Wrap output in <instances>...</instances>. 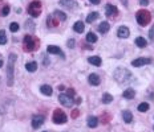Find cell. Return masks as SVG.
I'll return each instance as SVG.
<instances>
[{
	"mask_svg": "<svg viewBox=\"0 0 154 132\" xmlns=\"http://www.w3.org/2000/svg\"><path fill=\"white\" fill-rule=\"evenodd\" d=\"M28 13L32 17H39L41 13V1L40 0H35L28 5Z\"/></svg>",
	"mask_w": 154,
	"mask_h": 132,
	"instance_id": "obj_5",
	"label": "cell"
},
{
	"mask_svg": "<svg viewBox=\"0 0 154 132\" xmlns=\"http://www.w3.org/2000/svg\"><path fill=\"white\" fill-rule=\"evenodd\" d=\"M73 29H75V32H77V33H82L85 29L84 23H82V21H77V23H75V25H73Z\"/></svg>",
	"mask_w": 154,
	"mask_h": 132,
	"instance_id": "obj_18",
	"label": "cell"
},
{
	"mask_svg": "<svg viewBox=\"0 0 154 132\" xmlns=\"http://www.w3.org/2000/svg\"><path fill=\"white\" fill-rule=\"evenodd\" d=\"M7 44V35H5V30H0V45Z\"/></svg>",
	"mask_w": 154,
	"mask_h": 132,
	"instance_id": "obj_29",
	"label": "cell"
},
{
	"mask_svg": "<svg viewBox=\"0 0 154 132\" xmlns=\"http://www.w3.org/2000/svg\"><path fill=\"white\" fill-rule=\"evenodd\" d=\"M60 4L67 8H73V5H76L75 0H60Z\"/></svg>",
	"mask_w": 154,
	"mask_h": 132,
	"instance_id": "obj_26",
	"label": "cell"
},
{
	"mask_svg": "<svg viewBox=\"0 0 154 132\" xmlns=\"http://www.w3.org/2000/svg\"><path fill=\"white\" fill-rule=\"evenodd\" d=\"M40 91H41V94L47 95V97H51L52 93H53V90H52V87L49 85H43L41 87H40Z\"/></svg>",
	"mask_w": 154,
	"mask_h": 132,
	"instance_id": "obj_14",
	"label": "cell"
},
{
	"mask_svg": "<svg viewBox=\"0 0 154 132\" xmlns=\"http://www.w3.org/2000/svg\"><path fill=\"white\" fill-rule=\"evenodd\" d=\"M88 61H89V63H92V65H94V66H101V63H102L101 58H100V57H97V56H92V57H89V58H88Z\"/></svg>",
	"mask_w": 154,
	"mask_h": 132,
	"instance_id": "obj_15",
	"label": "cell"
},
{
	"mask_svg": "<svg viewBox=\"0 0 154 132\" xmlns=\"http://www.w3.org/2000/svg\"><path fill=\"white\" fill-rule=\"evenodd\" d=\"M149 38H150V41H154V25H153V28L149 30Z\"/></svg>",
	"mask_w": 154,
	"mask_h": 132,
	"instance_id": "obj_34",
	"label": "cell"
},
{
	"mask_svg": "<svg viewBox=\"0 0 154 132\" xmlns=\"http://www.w3.org/2000/svg\"><path fill=\"white\" fill-rule=\"evenodd\" d=\"M122 97L126 98V99H132V98L135 97V91L132 90V88H128V90L124 91V94H122Z\"/></svg>",
	"mask_w": 154,
	"mask_h": 132,
	"instance_id": "obj_22",
	"label": "cell"
},
{
	"mask_svg": "<svg viewBox=\"0 0 154 132\" xmlns=\"http://www.w3.org/2000/svg\"><path fill=\"white\" fill-rule=\"evenodd\" d=\"M105 13H106L108 17H110V16H116V15L118 13V11H117L116 5H113V4H106V5H105Z\"/></svg>",
	"mask_w": 154,
	"mask_h": 132,
	"instance_id": "obj_10",
	"label": "cell"
},
{
	"mask_svg": "<svg viewBox=\"0 0 154 132\" xmlns=\"http://www.w3.org/2000/svg\"><path fill=\"white\" fill-rule=\"evenodd\" d=\"M1 66H3V61L0 60V67H1Z\"/></svg>",
	"mask_w": 154,
	"mask_h": 132,
	"instance_id": "obj_42",
	"label": "cell"
},
{
	"mask_svg": "<svg viewBox=\"0 0 154 132\" xmlns=\"http://www.w3.org/2000/svg\"><path fill=\"white\" fill-rule=\"evenodd\" d=\"M58 100H60V103L63 104V106H65V107H72L73 103H75L73 98L69 97L68 94H60L58 95Z\"/></svg>",
	"mask_w": 154,
	"mask_h": 132,
	"instance_id": "obj_7",
	"label": "cell"
},
{
	"mask_svg": "<svg viewBox=\"0 0 154 132\" xmlns=\"http://www.w3.org/2000/svg\"><path fill=\"white\" fill-rule=\"evenodd\" d=\"M88 82L92 86H98L100 85V82H101V79H100V77H98L97 74H90L88 77Z\"/></svg>",
	"mask_w": 154,
	"mask_h": 132,
	"instance_id": "obj_13",
	"label": "cell"
},
{
	"mask_svg": "<svg viewBox=\"0 0 154 132\" xmlns=\"http://www.w3.org/2000/svg\"><path fill=\"white\" fill-rule=\"evenodd\" d=\"M25 25H27V29H28V30H33V29H35V24H33L31 20L27 21V23H25Z\"/></svg>",
	"mask_w": 154,
	"mask_h": 132,
	"instance_id": "obj_32",
	"label": "cell"
},
{
	"mask_svg": "<svg viewBox=\"0 0 154 132\" xmlns=\"http://www.w3.org/2000/svg\"><path fill=\"white\" fill-rule=\"evenodd\" d=\"M68 95H69V97H73V95H75V90H73V88H69V90H68Z\"/></svg>",
	"mask_w": 154,
	"mask_h": 132,
	"instance_id": "obj_37",
	"label": "cell"
},
{
	"mask_svg": "<svg viewBox=\"0 0 154 132\" xmlns=\"http://www.w3.org/2000/svg\"><path fill=\"white\" fill-rule=\"evenodd\" d=\"M121 3L125 5V7H128V0H121Z\"/></svg>",
	"mask_w": 154,
	"mask_h": 132,
	"instance_id": "obj_40",
	"label": "cell"
},
{
	"mask_svg": "<svg viewBox=\"0 0 154 132\" xmlns=\"http://www.w3.org/2000/svg\"><path fill=\"white\" fill-rule=\"evenodd\" d=\"M52 119H53V122L56 123V124H64V123H67V115H65V112H64L63 110H60V108L55 110Z\"/></svg>",
	"mask_w": 154,
	"mask_h": 132,
	"instance_id": "obj_6",
	"label": "cell"
},
{
	"mask_svg": "<svg viewBox=\"0 0 154 132\" xmlns=\"http://www.w3.org/2000/svg\"><path fill=\"white\" fill-rule=\"evenodd\" d=\"M147 110H149V103L142 102V103L138 104V111H140V112H146Z\"/></svg>",
	"mask_w": 154,
	"mask_h": 132,
	"instance_id": "obj_27",
	"label": "cell"
},
{
	"mask_svg": "<svg viewBox=\"0 0 154 132\" xmlns=\"http://www.w3.org/2000/svg\"><path fill=\"white\" fill-rule=\"evenodd\" d=\"M109 24L106 23V21H102V23L100 24V25H98V32L100 33H106L108 30H109Z\"/></svg>",
	"mask_w": 154,
	"mask_h": 132,
	"instance_id": "obj_19",
	"label": "cell"
},
{
	"mask_svg": "<svg viewBox=\"0 0 154 132\" xmlns=\"http://www.w3.org/2000/svg\"><path fill=\"white\" fill-rule=\"evenodd\" d=\"M92 4H100V0H89Z\"/></svg>",
	"mask_w": 154,
	"mask_h": 132,
	"instance_id": "obj_39",
	"label": "cell"
},
{
	"mask_svg": "<svg viewBox=\"0 0 154 132\" xmlns=\"http://www.w3.org/2000/svg\"><path fill=\"white\" fill-rule=\"evenodd\" d=\"M39 41L32 36H25L24 37V50L25 52H32L35 49H37Z\"/></svg>",
	"mask_w": 154,
	"mask_h": 132,
	"instance_id": "obj_4",
	"label": "cell"
},
{
	"mask_svg": "<svg viewBox=\"0 0 154 132\" xmlns=\"http://www.w3.org/2000/svg\"><path fill=\"white\" fill-rule=\"evenodd\" d=\"M16 54H10L8 58V66H7V85H13V70H15V62H16Z\"/></svg>",
	"mask_w": 154,
	"mask_h": 132,
	"instance_id": "obj_2",
	"label": "cell"
},
{
	"mask_svg": "<svg viewBox=\"0 0 154 132\" xmlns=\"http://www.w3.org/2000/svg\"><path fill=\"white\" fill-rule=\"evenodd\" d=\"M129 33H130V32H129V28H128V27H124V25L120 27L118 30H117V36H118L120 38H128L129 37Z\"/></svg>",
	"mask_w": 154,
	"mask_h": 132,
	"instance_id": "obj_11",
	"label": "cell"
},
{
	"mask_svg": "<svg viewBox=\"0 0 154 132\" xmlns=\"http://www.w3.org/2000/svg\"><path fill=\"white\" fill-rule=\"evenodd\" d=\"M98 16H100V15H98V12H92V13H89L88 15V17H87V23H93L94 20H97L98 19Z\"/></svg>",
	"mask_w": 154,
	"mask_h": 132,
	"instance_id": "obj_24",
	"label": "cell"
},
{
	"mask_svg": "<svg viewBox=\"0 0 154 132\" xmlns=\"http://www.w3.org/2000/svg\"><path fill=\"white\" fill-rule=\"evenodd\" d=\"M47 50H48V53H51V54H58V56H61V57H65V54L63 53V50H61L58 46H55V45H49V46L47 48Z\"/></svg>",
	"mask_w": 154,
	"mask_h": 132,
	"instance_id": "obj_12",
	"label": "cell"
},
{
	"mask_svg": "<svg viewBox=\"0 0 154 132\" xmlns=\"http://www.w3.org/2000/svg\"><path fill=\"white\" fill-rule=\"evenodd\" d=\"M43 123H44V116L43 115H35L32 118V127L35 128H40L43 125Z\"/></svg>",
	"mask_w": 154,
	"mask_h": 132,
	"instance_id": "obj_9",
	"label": "cell"
},
{
	"mask_svg": "<svg viewBox=\"0 0 154 132\" xmlns=\"http://www.w3.org/2000/svg\"><path fill=\"white\" fill-rule=\"evenodd\" d=\"M87 41L90 42V44H94V42L97 41V36L94 35V33H92V32L88 33V35H87Z\"/></svg>",
	"mask_w": 154,
	"mask_h": 132,
	"instance_id": "obj_28",
	"label": "cell"
},
{
	"mask_svg": "<svg viewBox=\"0 0 154 132\" xmlns=\"http://www.w3.org/2000/svg\"><path fill=\"white\" fill-rule=\"evenodd\" d=\"M122 118H124L125 123H132L133 122V115H132L130 111H124L122 112Z\"/></svg>",
	"mask_w": 154,
	"mask_h": 132,
	"instance_id": "obj_20",
	"label": "cell"
},
{
	"mask_svg": "<svg viewBox=\"0 0 154 132\" xmlns=\"http://www.w3.org/2000/svg\"><path fill=\"white\" fill-rule=\"evenodd\" d=\"M149 63H152V58H137V60L132 61V65L134 67H138V66H144V65H149Z\"/></svg>",
	"mask_w": 154,
	"mask_h": 132,
	"instance_id": "obj_8",
	"label": "cell"
},
{
	"mask_svg": "<svg viewBox=\"0 0 154 132\" xmlns=\"http://www.w3.org/2000/svg\"><path fill=\"white\" fill-rule=\"evenodd\" d=\"M47 24H48V27H51V28H53V27H57L58 20H56V17H55L53 15H49V16H48V19H47Z\"/></svg>",
	"mask_w": 154,
	"mask_h": 132,
	"instance_id": "obj_16",
	"label": "cell"
},
{
	"mask_svg": "<svg viewBox=\"0 0 154 132\" xmlns=\"http://www.w3.org/2000/svg\"><path fill=\"white\" fill-rule=\"evenodd\" d=\"M88 125L90 128H96L98 125V118H96V116H89L88 118Z\"/></svg>",
	"mask_w": 154,
	"mask_h": 132,
	"instance_id": "obj_17",
	"label": "cell"
},
{
	"mask_svg": "<svg viewBox=\"0 0 154 132\" xmlns=\"http://www.w3.org/2000/svg\"><path fill=\"white\" fill-rule=\"evenodd\" d=\"M8 13H10V5H4V8L1 11V16H7Z\"/></svg>",
	"mask_w": 154,
	"mask_h": 132,
	"instance_id": "obj_33",
	"label": "cell"
},
{
	"mask_svg": "<svg viewBox=\"0 0 154 132\" xmlns=\"http://www.w3.org/2000/svg\"><path fill=\"white\" fill-rule=\"evenodd\" d=\"M77 115H78V110H73V112H72V118H77Z\"/></svg>",
	"mask_w": 154,
	"mask_h": 132,
	"instance_id": "obj_38",
	"label": "cell"
},
{
	"mask_svg": "<svg viewBox=\"0 0 154 132\" xmlns=\"http://www.w3.org/2000/svg\"><path fill=\"white\" fill-rule=\"evenodd\" d=\"M140 4L141 5H147L149 4V0H140Z\"/></svg>",
	"mask_w": 154,
	"mask_h": 132,
	"instance_id": "obj_36",
	"label": "cell"
},
{
	"mask_svg": "<svg viewBox=\"0 0 154 132\" xmlns=\"http://www.w3.org/2000/svg\"><path fill=\"white\" fill-rule=\"evenodd\" d=\"M135 19H137V23L140 24L141 27H145L150 23L152 15H150V12L146 11V10H140L137 13H135Z\"/></svg>",
	"mask_w": 154,
	"mask_h": 132,
	"instance_id": "obj_3",
	"label": "cell"
},
{
	"mask_svg": "<svg viewBox=\"0 0 154 132\" xmlns=\"http://www.w3.org/2000/svg\"><path fill=\"white\" fill-rule=\"evenodd\" d=\"M114 79L121 85H128L132 82L133 75H132V73L129 72L128 69H125V67H118L114 72Z\"/></svg>",
	"mask_w": 154,
	"mask_h": 132,
	"instance_id": "obj_1",
	"label": "cell"
},
{
	"mask_svg": "<svg viewBox=\"0 0 154 132\" xmlns=\"http://www.w3.org/2000/svg\"><path fill=\"white\" fill-rule=\"evenodd\" d=\"M76 103H77V104L81 103V98H77V99H76Z\"/></svg>",
	"mask_w": 154,
	"mask_h": 132,
	"instance_id": "obj_41",
	"label": "cell"
},
{
	"mask_svg": "<svg viewBox=\"0 0 154 132\" xmlns=\"http://www.w3.org/2000/svg\"><path fill=\"white\" fill-rule=\"evenodd\" d=\"M25 69L28 70L29 73H33V72H36L37 70V63L35 62V61H32V62H28L25 65Z\"/></svg>",
	"mask_w": 154,
	"mask_h": 132,
	"instance_id": "obj_21",
	"label": "cell"
},
{
	"mask_svg": "<svg viewBox=\"0 0 154 132\" xmlns=\"http://www.w3.org/2000/svg\"><path fill=\"white\" fill-rule=\"evenodd\" d=\"M68 48H70V49L75 48V40L73 38H70L69 41H68Z\"/></svg>",
	"mask_w": 154,
	"mask_h": 132,
	"instance_id": "obj_35",
	"label": "cell"
},
{
	"mask_svg": "<svg viewBox=\"0 0 154 132\" xmlns=\"http://www.w3.org/2000/svg\"><path fill=\"white\" fill-rule=\"evenodd\" d=\"M135 45H137L138 48H145L147 45V41L144 37H137L135 38Z\"/></svg>",
	"mask_w": 154,
	"mask_h": 132,
	"instance_id": "obj_23",
	"label": "cell"
},
{
	"mask_svg": "<svg viewBox=\"0 0 154 132\" xmlns=\"http://www.w3.org/2000/svg\"><path fill=\"white\" fill-rule=\"evenodd\" d=\"M112 100H113V97H112V95H110V94H104L102 95V103H105V104H109L110 102H112Z\"/></svg>",
	"mask_w": 154,
	"mask_h": 132,
	"instance_id": "obj_30",
	"label": "cell"
},
{
	"mask_svg": "<svg viewBox=\"0 0 154 132\" xmlns=\"http://www.w3.org/2000/svg\"><path fill=\"white\" fill-rule=\"evenodd\" d=\"M10 29H11V32H17V30H19V24L17 23H11Z\"/></svg>",
	"mask_w": 154,
	"mask_h": 132,
	"instance_id": "obj_31",
	"label": "cell"
},
{
	"mask_svg": "<svg viewBox=\"0 0 154 132\" xmlns=\"http://www.w3.org/2000/svg\"><path fill=\"white\" fill-rule=\"evenodd\" d=\"M53 16L56 17L57 20H61V21H65L67 20V15L64 13V12H61V11H55Z\"/></svg>",
	"mask_w": 154,
	"mask_h": 132,
	"instance_id": "obj_25",
	"label": "cell"
}]
</instances>
